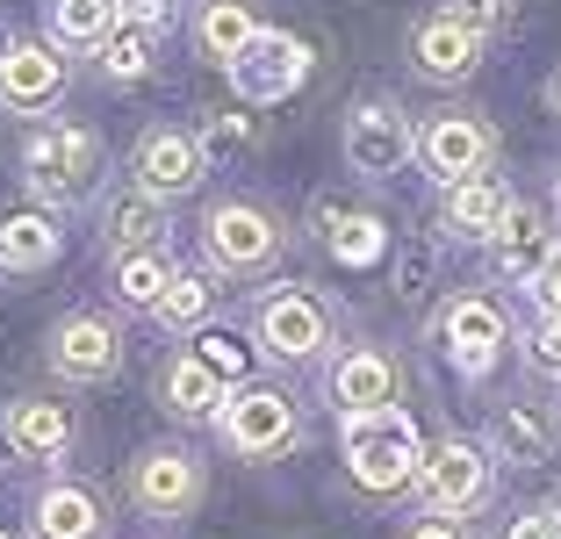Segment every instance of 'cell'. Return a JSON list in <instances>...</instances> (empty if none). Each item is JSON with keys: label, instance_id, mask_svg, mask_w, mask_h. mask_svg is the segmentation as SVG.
<instances>
[{"label": "cell", "instance_id": "6da1fadb", "mask_svg": "<svg viewBox=\"0 0 561 539\" xmlns=\"http://www.w3.org/2000/svg\"><path fill=\"white\" fill-rule=\"evenodd\" d=\"M346 468L360 490H403L425 468V446H417V425L403 417L397 403L381 410H346Z\"/></svg>", "mask_w": 561, "mask_h": 539}, {"label": "cell", "instance_id": "7a4b0ae2", "mask_svg": "<svg viewBox=\"0 0 561 539\" xmlns=\"http://www.w3.org/2000/svg\"><path fill=\"white\" fill-rule=\"evenodd\" d=\"M22 165H30L36 195L80 202L87 187H94V173H101V145H94V130H80V123H50V130H36L30 145H22Z\"/></svg>", "mask_w": 561, "mask_h": 539}, {"label": "cell", "instance_id": "3957f363", "mask_svg": "<svg viewBox=\"0 0 561 539\" xmlns=\"http://www.w3.org/2000/svg\"><path fill=\"white\" fill-rule=\"evenodd\" d=\"M417 490H425V504L446 511V518L490 504V446H468V439L432 446L425 468H417Z\"/></svg>", "mask_w": 561, "mask_h": 539}, {"label": "cell", "instance_id": "277c9868", "mask_svg": "<svg viewBox=\"0 0 561 539\" xmlns=\"http://www.w3.org/2000/svg\"><path fill=\"white\" fill-rule=\"evenodd\" d=\"M231 80H238L245 101H280V94H296V87L310 80V50H302L296 36H280V30H260L231 58Z\"/></svg>", "mask_w": 561, "mask_h": 539}, {"label": "cell", "instance_id": "5b68a950", "mask_svg": "<svg viewBox=\"0 0 561 539\" xmlns=\"http://www.w3.org/2000/svg\"><path fill=\"white\" fill-rule=\"evenodd\" d=\"M224 439L238 446V454H280V446L296 439V403L280 389H238V395H224Z\"/></svg>", "mask_w": 561, "mask_h": 539}, {"label": "cell", "instance_id": "8992f818", "mask_svg": "<svg viewBox=\"0 0 561 539\" xmlns=\"http://www.w3.org/2000/svg\"><path fill=\"white\" fill-rule=\"evenodd\" d=\"M417 151L411 123H403V108H389V101H367V108L346 115V159L353 173L381 180V173H403V159Z\"/></svg>", "mask_w": 561, "mask_h": 539}, {"label": "cell", "instance_id": "52a82bcc", "mask_svg": "<svg viewBox=\"0 0 561 539\" xmlns=\"http://www.w3.org/2000/svg\"><path fill=\"white\" fill-rule=\"evenodd\" d=\"M490 252H496V274H504V280H540L547 260L561 252V230H554V216H547V209L512 202L504 223L490 230Z\"/></svg>", "mask_w": 561, "mask_h": 539}, {"label": "cell", "instance_id": "ba28073f", "mask_svg": "<svg viewBox=\"0 0 561 539\" xmlns=\"http://www.w3.org/2000/svg\"><path fill=\"white\" fill-rule=\"evenodd\" d=\"M417 159H425L432 180H468L490 165V130H482L476 115H432L425 130H417Z\"/></svg>", "mask_w": 561, "mask_h": 539}, {"label": "cell", "instance_id": "9c48e42d", "mask_svg": "<svg viewBox=\"0 0 561 539\" xmlns=\"http://www.w3.org/2000/svg\"><path fill=\"white\" fill-rule=\"evenodd\" d=\"M209 252H216V266L252 274V266H266L280 252V230H274V216L252 209V202H224V209L209 216Z\"/></svg>", "mask_w": 561, "mask_h": 539}, {"label": "cell", "instance_id": "30bf717a", "mask_svg": "<svg viewBox=\"0 0 561 539\" xmlns=\"http://www.w3.org/2000/svg\"><path fill=\"white\" fill-rule=\"evenodd\" d=\"M324 310H317L302 288H280V295H266L260 302V345L274 359H317L324 353Z\"/></svg>", "mask_w": 561, "mask_h": 539}, {"label": "cell", "instance_id": "8fae6325", "mask_svg": "<svg viewBox=\"0 0 561 539\" xmlns=\"http://www.w3.org/2000/svg\"><path fill=\"white\" fill-rule=\"evenodd\" d=\"M202 173H209V151H202L187 130H151L145 145H137V187H145V195H159V202L187 195Z\"/></svg>", "mask_w": 561, "mask_h": 539}, {"label": "cell", "instance_id": "7c38bea8", "mask_svg": "<svg viewBox=\"0 0 561 539\" xmlns=\"http://www.w3.org/2000/svg\"><path fill=\"white\" fill-rule=\"evenodd\" d=\"M130 496L151 511V518H181V511H195V496H202V460L159 446V454H145L130 468Z\"/></svg>", "mask_w": 561, "mask_h": 539}, {"label": "cell", "instance_id": "4fadbf2b", "mask_svg": "<svg viewBox=\"0 0 561 539\" xmlns=\"http://www.w3.org/2000/svg\"><path fill=\"white\" fill-rule=\"evenodd\" d=\"M66 94V58L50 44H8L0 50V101L8 108H50Z\"/></svg>", "mask_w": 561, "mask_h": 539}, {"label": "cell", "instance_id": "5bb4252c", "mask_svg": "<svg viewBox=\"0 0 561 539\" xmlns=\"http://www.w3.org/2000/svg\"><path fill=\"white\" fill-rule=\"evenodd\" d=\"M116 359H123V345H116V331L101 324V317H66L58 339H50V367H58L66 381H108Z\"/></svg>", "mask_w": 561, "mask_h": 539}, {"label": "cell", "instance_id": "9a60e30c", "mask_svg": "<svg viewBox=\"0 0 561 539\" xmlns=\"http://www.w3.org/2000/svg\"><path fill=\"white\" fill-rule=\"evenodd\" d=\"M446 353L461 359L468 375H482L496 353H504V339H512V324H504V310L496 302H482V295H461L454 310H446Z\"/></svg>", "mask_w": 561, "mask_h": 539}, {"label": "cell", "instance_id": "2e32d148", "mask_svg": "<svg viewBox=\"0 0 561 539\" xmlns=\"http://www.w3.org/2000/svg\"><path fill=\"white\" fill-rule=\"evenodd\" d=\"M411 58H417L425 80H468L476 58H482V36L468 30V22H454V15H432V22H417Z\"/></svg>", "mask_w": 561, "mask_h": 539}, {"label": "cell", "instance_id": "e0dca14e", "mask_svg": "<svg viewBox=\"0 0 561 539\" xmlns=\"http://www.w3.org/2000/svg\"><path fill=\"white\" fill-rule=\"evenodd\" d=\"M490 454L496 460H518V468H540L554 454V417L540 403H504L490 417Z\"/></svg>", "mask_w": 561, "mask_h": 539}, {"label": "cell", "instance_id": "ac0fdd59", "mask_svg": "<svg viewBox=\"0 0 561 539\" xmlns=\"http://www.w3.org/2000/svg\"><path fill=\"white\" fill-rule=\"evenodd\" d=\"M331 403H339V410H381V403H397V367H389V353L360 345V353L339 359V367H331Z\"/></svg>", "mask_w": 561, "mask_h": 539}, {"label": "cell", "instance_id": "d6986e66", "mask_svg": "<svg viewBox=\"0 0 561 539\" xmlns=\"http://www.w3.org/2000/svg\"><path fill=\"white\" fill-rule=\"evenodd\" d=\"M504 209H512V195H504V180L490 173H468L446 187V230L454 238H490L496 223H504Z\"/></svg>", "mask_w": 561, "mask_h": 539}, {"label": "cell", "instance_id": "ffe728a7", "mask_svg": "<svg viewBox=\"0 0 561 539\" xmlns=\"http://www.w3.org/2000/svg\"><path fill=\"white\" fill-rule=\"evenodd\" d=\"M252 36H260V22H252L245 0H209V8H202V22H195L202 58H216V66H231V58L252 44Z\"/></svg>", "mask_w": 561, "mask_h": 539}, {"label": "cell", "instance_id": "44dd1931", "mask_svg": "<svg viewBox=\"0 0 561 539\" xmlns=\"http://www.w3.org/2000/svg\"><path fill=\"white\" fill-rule=\"evenodd\" d=\"M8 439H15V454H30V460L66 454V439H72V410H66V403H22L15 417H8Z\"/></svg>", "mask_w": 561, "mask_h": 539}, {"label": "cell", "instance_id": "7402d4cb", "mask_svg": "<svg viewBox=\"0 0 561 539\" xmlns=\"http://www.w3.org/2000/svg\"><path fill=\"white\" fill-rule=\"evenodd\" d=\"M165 410L216 417V410H224V375H216L209 359H173V367H165Z\"/></svg>", "mask_w": 561, "mask_h": 539}, {"label": "cell", "instance_id": "603a6c76", "mask_svg": "<svg viewBox=\"0 0 561 539\" xmlns=\"http://www.w3.org/2000/svg\"><path fill=\"white\" fill-rule=\"evenodd\" d=\"M36 539H101V504L87 490H44Z\"/></svg>", "mask_w": 561, "mask_h": 539}, {"label": "cell", "instance_id": "cb8c5ba5", "mask_svg": "<svg viewBox=\"0 0 561 539\" xmlns=\"http://www.w3.org/2000/svg\"><path fill=\"white\" fill-rule=\"evenodd\" d=\"M94 50H101V72H108V80H145V72H151V22L123 15Z\"/></svg>", "mask_w": 561, "mask_h": 539}, {"label": "cell", "instance_id": "d4e9b609", "mask_svg": "<svg viewBox=\"0 0 561 539\" xmlns=\"http://www.w3.org/2000/svg\"><path fill=\"white\" fill-rule=\"evenodd\" d=\"M58 260V223L50 216H8L0 223V266H50Z\"/></svg>", "mask_w": 561, "mask_h": 539}, {"label": "cell", "instance_id": "484cf974", "mask_svg": "<svg viewBox=\"0 0 561 539\" xmlns=\"http://www.w3.org/2000/svg\"><path fill=\"white\" fill-rule=\"evenodd\" d=\"M116 0H50V36L58 44H101V36L116 30Z\"/></svg>", "mask_w": 561, "mask_h": 539}, {"label": "cell", "instance_id": "4316f807", "mask_svg": "<svg viewBox=\"0 0 561 539\" xmlns=\"http://www.w3.org/2000/svg\"><path fill=\"white\" fill-rule=\"evenodd\" d=\"M165 280H173V266H165L159 252H130V260L116 266V295L130 302V310H159Z\"/></svg>", "mask_w": 561, "mask_h": 539}, {"label": "cell", "instance_id": "83f0119b", "mask_svg": "<svg viewBox=\"0 0 561 539\" xmlns=\"http://www.w3.org/2000/svg\"><path fill=\"white\" fill-rule=\"evenodd\" d=\"M202 317H209V280H202V274H173L165 295H159V324L187 331V324H202Z\"/></svg>", "mask_w": 561, "mask_h": 539}, {"label": "cell", "instance_id": "f1b7e54d", "mask_svg": "<svg viewBox=\"0 0 561 539\" xmlns=\"http://www.w3.org/2000/svg\"><path fill=\"white\" fill-rule=\"evenodd\" d=\"M108 238H116L123 252H145L151 238H159V195H137V202H116V209H108Z\"/></svg>", "mask_w": 561, "mask_h": 539}, {"label": "cell", "instance_id": "f546056e", "mask_svg": "<svg viewBox=\"0 0 561 539\" xmlns=\"http://www.w3.org/2000/svg\"><path fill=\"white\" fill-rule=\"evenodd\" d=\"M324 245L339 252L346 266H367L381 252V223L375 216H331V230H324Z\"/></svg>", "mask_w": 561, "mask_h": 539}, {"label": "cell", "instance_id": "4dcf8cb0", "mask_svg": "<svg viewBox=\"0 0 561 539\" xmlns=\"http://www.w3.org/2000/svg\"><path fill=\"white\" fill-rule=\"evenodd\" d=\"M533 367H540V375H561V317H540V331H533Z\"/></svg>", "mask_w": 561, "mask_h": 539}, {"label": "cell", "instance_id": "1f68e13d", "mask_svg": "<svg viewBox=\"0 0 561 539\" xmlns=\"http://www.w3.org/2000/svg\"><path fill=\"white\" fill-rule=\"evenodd\" d=\"M504 539H561V525H554V511H518L504 525Z\"/></svg>", "mask_w": 561, "mask_h": 539}, {"label": "cell", "instance_id": "d6a6232c", "mask_svg": "<svg viewBox=\"0 0 561 539\" xmlns=\"http://www.w3.org/2000/svg\"><path fill=\"white\" fill-rule=\"evenodd\" d=\"M533 295H540V310H547V317H561V252L547 260V274L533 280Z\"/></svg>", "mask_w": 561, "mask_h": 539}, {"label": "cell", "instance_id": "836d02e7", "mask_svg": "<svg viewBox=\"0 0 561 539\" xmlns=\"http://www.w3.org/2000/svg\"><path fill=\"white\" fill-rule=\"evenodd\" d=\"M446 15H454V22H468V30H490V22H496V0H454V8H446Z\"/></svg>", "mask_w": 561, "mask_h": 539}, {"label": "cell", "instance_id": "e575fe53", "mask_svg": "<svg viewBox=\"0 0 561 539\" xmlns=\"http://www.w3.org/2000/svg\"><path fill=\"white\" fill-rule=\"evenodd\" d=\"M245 123H231V115H224V123H209V145H245Z\"/></svg>", "mask_w": 561, "mask_h": 539}, {"label": "cell", "instance_id": "d590c367", "mask_svg": "<svg viewBox=\"0 0 561 539\" xmlns=\"http://www.w3.org/2000/svg\"><path fill=\"white\" fill-rule=\"evenodd\" d=\"M411 539H461V532H454V525H446V518H425V525H417Z\"/></svg>", "mask_w": 561, "mask_h": 539}, {"label": "cell", "instance_id": "8d00e7d4", "mask_svg": "<svg viewBox=\"0 0 561 539\" xmlns=\"http://www.w3.org/2000/svg\"><path fill=\"white\" fill-rule=\"evenodd\" d=\"M547 101H554V108H561V72H554V87H547Z\"/></svg>", "mask_w": 561, "mask_h": 539}, {"label": "cell", "instance_id": "74e56055", "mask_svg": "<svg viewBox=\"0 0 561 539\" xmlns=\"http://www.w3.org/2000/svg\"><path fill=\"white\" fill-rule=\"evenodd\" d=\"M547 511H554V525H561V504H547Z\"/></svg>", "mask_w": 561, "mask_h": 539}]
</instances>
